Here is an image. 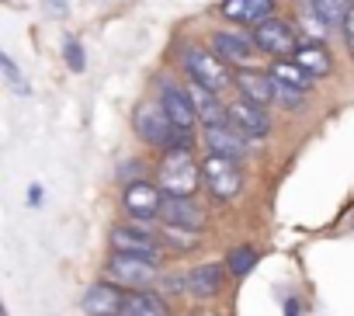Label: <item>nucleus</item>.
Listing matches in <instances>:
<instances>
[{"instance_id":"4468645a","label":"nucleus","mask_w":354,"mask_h":316,"mask_svg":"<svg viewBox=\"0 0 354 316\" xmlns=\"http://www.w3.org/2000/svg\"><path fill=\"white\" fill-rule=\"evenodd\" d=\"M226 275L230 268H223L219 261H209V264H195L188 275H185V292L195 295V299H216L226 285Z\"/></svg>"},{"instance_id":"dca6fc26","label":"nucleus","mask_w":354,"mask_h":316,"mask_svg":"<svg viewBox=\"0 0 354 316\" xmlns=\"http://www.w3.org/2000/svg\"><path fill=\"white\" fill-rule=\"evenodd\" d=\"M236 91H240V97H247V101H254V104H261V108H268L271 101H274V80H271V73H261V70H236V84H233Z\"/></svg>"},{"instance_id":"393cba45","label":"nucleus","mask_w":354,"mask_h":316,"mask_svg":"<svg viewBox=\"0 0 354 316\" xmlns=\"http://www.w3.org/2000/svg\"><path fill=\"white\" fill-rule=\"evenodd\" d=\"M254 264H257V250H254V247H236V250L226 257V268H230V275H236V278L250 275Z\"/></svg>"},{"instance_id":"0eeeda50","label":"nucleus","mask_w":354,"mask_h":316,"mask_svg":"<svg viewBox=\"0 0 354 316\" xmlns=\"http://www.w3.org/2000/svg\"><path fill=\"white\" fill-rule=\"evenodd\" d=\"M254 42H257L261 53H268V56H274V59H288V56H295V49H299L295 28H292L288 21H281V18H268V21L254 25Z\"/></svg>"},{"instance_id":"39448f33","label":"nucleus","mask_w":354,"mask_h":316,"mask_svg":"<svg viewBox=\"0 0 354 316\" xmlns=\"http://www.w3.org/2000/svg\"><path fill=\"white\" fill-rule=\"evenodd\" d=\"M108 243H111V254H129V257H142V261H153V264L167 254L163 236L149 233V230L139 226V223H122V226H115L111 236H108Z\"/></svg>"},{"instance_id":"9d476101","label":"nucleus","mask_w":354,"mask_h":316,"mask_svg":"<svg viewBox=\"0 0 354 316\" xmlns=\"http://www.w3.org/2000/svg\"><path fill=\"white\" fill-rule=\"evenodd\" d=\"M209 49L219 59H226L233 70H250L254 66V56L261 53L257 42H254V35H240V32H212Z\"/></svg>"},{"instance_id":"c85d7f7f","label":"nucleus","mask_w":354,"mask_h":316,"mask_svg":"<svg viewBox=\"0 0 354 316\" xmlns=\"http://www.w3.org/2000/svg\"><path fill=\"white\" fill-rule=\"evenodd\" d=\"M340 32H344V46H347V53L354 56V8H351V15H347V21L340 25Z\"/></svg>"},{"instance_id":"6e6552de","label":"nucleus","mask_w":354,"mask_h":316,"mask_svg":"<svg viewBox=\"0 0 354 316\" xmlns=\"http://www.w3.org/2000/svg\"><path fill=\"white\" fill-rule=\"evenodd\" d=\"M122 209L132 223H149L160 216L163 209V192L160 185H149V181H132L122 188Z\"/></svg>"},{"instance_id":"f03ea898","label":"nucleus","mask_w":354,"mask_h":316,"mask_svg":"<svg viewBox=\"0 0 354 316\" xmlns=\"http://www.w3.org/2000/svg\"><path fill=\"white\" fill-rule=\"evenodd\" d=\"M156 185L163 195H198V188L205 185L202 164H195L192 149H170L156 167Z\"/></svg>"},{"instance_id":"6ab92c4d","label":"nucleus","mask_w":354,"mask_h":316,"mask_svg":"<svg viewBox=\"0 0 354 316\" xmlns=\"http://www.w3.org/2000/svg\"><path fill=\"white\" fill-rule=\"evenodd\" d=\"M309 77H326L330 70H333V59H330V53L323 49V42H299V49H295V56H292Z\"/></svg>"},{"instance_id":"4be33fe9","label":"nucleus","mask_w":354,"mask_h":316,"mask_svg":"<svg viewBox=\"0 0 354 316\" xmlns=\"http://www.w3.org/2000/svg\"><path fill=\"white\" fill-rule=\"evenodd\" d=\"M309 4L316 8V15L326 21V25H344L347 15H351V0H309Z\"/></svg>"},{"instance_id":"cd10ccee","label":"nucleus","mask_w":354,"mask_h":316,"mask_svg":"<svg viewBox=\"0 0 354 316\" xmlns=\"http://www.w3.org/2000/svg\"><path fill=\"white\" fill-rule=\"evenodd\" d=\"M302 91H295V87H281V84H274V101L281 104V108H299L302 104Z\"/></svg>"},{"instance_id":"f257e3e1","label":"nucleus","mask_w":354,"mask_h":316,"mask_svg":"<svg viewBox=\"0 0 354 316\" xmlns=\"http://www.w3.org/2000/svg\"><path fill=\"white\" fill-rule=\"evenodd\" d=\"M132 125H136V132H139V139L146 146L163 149V153H170V149H192L195 146V129H177L160 104L136 108Z\"/></svg>"},{"instance_id":"412c9836","label":"nucleus","mask_w":354,"mask_h":316,"mask_svg":"<svg viewBox=\"0 0 354 316\" xmlns=\"http://www.w3.org/2000/svg\"><path fill=\"white\" fill-rule=\"evenodd\" d=\"M125 316H170V302H167L163 295H156L153 288L129 292V299H125Z\"/></svg>"},{"instance_id":"c756f323","label":"nucleus","mask_w":354,"mask_h":316,"mask_svg":"<svg viewBox=\"0 0 354 316\" xmlns=\"http://www.w3.org/2000/svg\"><path fill=\"white\" fill-rule=\"evenodd\" d=\"M42 4H46V15H49V18H66V15H70L66 0H42Z\"/></svg>"},{"instance_id":"5701e85b","label":"nucleus","mask_w":354,"mask_h":316,"mask_svg":"<svg viewBox=\"0 0 354 316\" xmlns=\"http://www.w3.org/2000/svg\"><path fill=\"white\" fill-rule=\"evenodd\" d=\"M299 25L306 28V35H309V42H323V35H326V21L316 15V8L309 4V0H302V4H299Z\"/></svg>"},{"instance_id":"1a4fd4ad","label":"nucleus","mask_w":354,"mask_h":316,"mask_svg":"<svg viewBox=\"0 0 354 316\" xmlns=\"http://www.w3.org/2000/svg\"><path fill=\"white\" fill-rule=\"evenodd\" d=\"M160 219H163V226H181V230H195V233H202L209 226V212L195 195H167Z\"/></svg>"},{"instance_id":"f8f14e48","label":"nucleus","mask_w":354,"mask_h":316,"mask_svg":"<svg viewBox=\"0 0 354 316\" xmlns=\"http://www.w3.org/2000/svg\"><path fill=\"white\" fill-rule=\"evenodd\" d=\"M230 125L243 136V139H264L268 132H271V115L261 108V104H254V101H247V97H240V101H233L230 104Z\"/></svg>"},{"instance_id":"423d86ee","label":"nucleus","mask_w":354,"mask_h":316,"mask_svg":"<svg viewBox=\"0 0 354 316\" xmlns=\"http://www.w3.org/2000/svg\"><path fill=\"white\" fill-rule=\"evenodd\" d=\"M104 278L125 292H142L156 281V264L142 257H129V254H111L104 261Z\"/></svg>"},{"instance_id":"2eb2a0df","label":"nucleus","mask_w":354,"mask_h":316,"mask_svg":"<svg viewBox=\"0 0 354 316\" xmlns=\"http://www.w3.org/2000/svg\"><path fill=\"white\" fill-rule=\"evenodd\" d=\"M247 142H250V139H243L230 122H223V125H205V146H209V153L230 156V160H243V156H247Z\"/></svg>"},{"instance_id":"a211bd4d","label":"nucleus","mask_w":354,"mask_h":316,"mask_svg":"<svg viewBox=\"0 0 354 316\" xmlns=\"http://www.w3.org/2000/svg\"><path fill=\"white\" fill-rule=\"evenodd\" d=\"M223 18L240 21V25H261L274 18V0H223L219 4Z\"/></svg>"},{"instance_id":"ddd939ff","label":"nucleus","mask_w":354,"mask_h":316,"mask_svg":"<svg viewBox=\"0 0 354 316\" xmlns=\"http://www.w3.org/2000/svg\"><path fill=\"white\" fill-rule=\"evenodd\" d=\"M156 104L167 111V118H170L177 129H195V125H198V111H195V104H192V97H188V87L160 84Z\"/></svg>"},{"instance_id":"bb28decb","label":"nucleus","mask_w":354,"mask_h":316,"mask_svg":"<svg viewBox=\"0 0 354 316\" xmlns=\"http://www.w3.org/2000/svg\"><path fill=\"white\" fill-rule=\"evenodd\" d=\"M63 56H66V66H70L73 73H84V70H87V56H84V46H80L77 39H66V42H63Z\"/></svg>"},{"instance_id":"aec40b11","label":"nucleus","mask_w":354,"mask_h":316,"mask_svg":"<svg viewBox=\"0 0 354 316\" xmlns=\"http://www.w3.org/2000/svg\"><path fill=\"white\" fill-rule=\"evenodd\" d=\"M268 73H271L274 84H281V87H295V91H302V94H309V91H313V80H316V77H309L295 59H274Z\"/></svg>"},{"instance_id":"7ed1b4c3","label":"nucleus","mask_w":354,"mask_h":316,"mask_svg":"<svg viewBox=\"0 0 354 316\" xmlns=\"http://www.w3.org/2000/svg\"><path fill=\"white\" fill-rule=\"evenodd\" d=\"M181 70L188 73V80H195V84H202V87H209V91H216V94L236 84L233 66H230L226 59H219L212 49H198V46H195V49H185Z\"/></svg>"},{"instance_id":"f3484780","label":"nucleus","mask_w":354,"mask_h":316,"mask_svg":"<svg viewBox=\"0 0 354 316\" xmlns=\"http://www.w3.org/2000/svg\"><path fill=\"white\" fill-rule=\"evenodd\" d=\"M188 97H192V104H195L202 125H223V122H230V108H223V101H219L216 91H209V87L188 80Z\"/></svg>"},{"instance_id":"b1692460","label":"nucleus","mask_w":354,"mask_h":316,"mask_svg":"<svg viewBox=\"0 0 354 316\" xmlns=\"http://www.w3.org/2000/svg\"><path fill=\"white\" fill-rule=\"evenodd\" d=\"M163 243H167V250H195L198 247V233L195 230H181V226H163Z\"/></svg>"},{"instance_id":"a878e982","label":"nucleus","mask_w":354,"mask_h":316,"mask_svg":"<svg viewBox=\"0 0 354 316\" xmlns=\"http://www.w3.org/2000/svg\"><path fill=\"white\" fill-rule=\"evenodd\" d=\"M0 70H4V77H8V84H11V91H15V94H21V97H25V94H32L28 80L21 77V70L15 66V59H11V56H0Z\"/></svg>"},{"instance_id":"20e7f679","label":"nucleus","mask_w":354,"mask_h":316,"mask_svg":"<svg viewBox=\"0 0 354 316\" xmlns=\"http://www.w3.org/2000/svg\"><path fill=\"white\" fill-rule=\"evenodd\" d=\"M202 178L216 202H233L243 192V167H240V160H230V156L209 153L202 160Z\"/></svg>"},{"instance_id":"9b49d317","label":"nucleus","mask_w":354,"mask_h":316,"mask_svg":"<svg viewBox=\"0 0 354 316\" xmlns=\"http://www.w3.org/2000/svg\"><path fill=\"white\" fill-rule=\"evenodd\" d=\"M125 299H129V292L104 278L84 292V313L87 316H125Z\"/></svg>"}]
</instances>
